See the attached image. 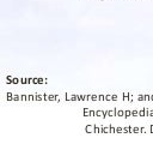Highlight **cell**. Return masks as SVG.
<instances>
[{"instance_id":"6da1fadb","label":"cell","mask_w":153,"mask_h":144,"mask_svg":"<svg viewBox=\"0 0 153 144\" xmlns=\"http://www.w3.org/2000/svg\"><path fill=\"white\" fill-rule=\"evenodd\" d=\"M86 131H87V132H92V126H91V125H88V127L86 128Z\"/></svg>"},{"instance_id":"7a4b0ae2","label":"cell","mask_w":153,"mask_h":144,"mask_svg":"<svg viewBox=\"0 0 153 144\" xmlns=\"http://www.w3.org/2000/svg\"><path fill=\"white\" fill-rule=\"evenodd\" d=\"M149 115H151V116H153V110H152V112H149Z\"/></svg>"},{"instance_id":"3957f363","label":"cell","mask_w":153,"mask_h":144,"mask_svg":"<svg viewBox=\"0 0 153 144\" xmlns=\"http://www.w3.org/2000/svg\"><path fill=\"white\" fill-rule=\"evenodd\" d=\"M151 132H153V125L151 126Z\"/></svg>"}]
</instances>
